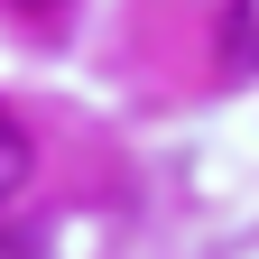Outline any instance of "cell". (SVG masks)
I'll list each match as a JSON object with an SVG mask.
<instances>
[{"label":"cell","instance_id":"6da1fadb","mask_svg":"<svg viewBox=\"0 0 259 259\" xmlns=\"http://www.w3.org/2000/svg\"><path fill=\"white\" fill-rule=\"evenodd\" d=\"M19 185H28V139H19V120L0 111V204H10Z\"/></svg>","mask_w":259,"mask_h":259},{"label":"cell","instance_id":"7a4b0ae2","mask_svg":"<svg viewBox=\"0 0 259 259\" xmlns=\"http://www.w3.org/2000/svg\"><path fill=\"white\" fill-rule=\"evenodd\" d=\"M0 259H37V232H0Z\"/></svg>","mask_w":259,"mask_h":259},{"label":"cell","instance_id":"3957f363","mask_svg":"<svg viewBox=\"0 0 259 259\" xmlns=\"http://www.w3.org/2000/svg\"><path fill=\"white\" fill-rule=\"evenodd\" d=\"M19 10H56V0H19Z\"/></svg>","mask_w":259,"mask_h":259}]
</instances>
